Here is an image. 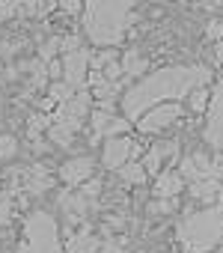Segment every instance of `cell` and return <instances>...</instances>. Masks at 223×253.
<instances>
[{"mask_svg":"<svg viewBox=\"0 0 223 253\" xmlns=\"http://www.w3.org/2000/svg\"><path fill=\"white\" fill-rule=\"evenodd\" d=\"M140 164H143V170H146L149 176H158V173H161V164H164V155L158 152V146H152V149L143 155V161H140Z\"/></svg>","mask_w":223,"mask_h":253,"instance_id":"obj_17","label":"cell"},{"mask_svg":"<svg viewBox=\"0 0 223 253\" xmlns=\"http://www.w3.org/2000/svg\"><path fill=\"white\" fill-rule=\"evenodd\" d=\"M119 176H122L128 185H143L149 173L143 170V164H140V161H125V164L119 167Z\"/></svg>","mask_w":223,"mask_h":253,"instance_id":"obj_15","label":"cell"},{"mask_svg":"<svg viewBox=\"0 0 223 253\" xmlns=\"http://www.w3.org/2000/svg\"><path fill=\"white\" fill-rule=\"evenodd\" d=\"M179 241L190 250V253H205L211 250L220 235H223V203L202 209L199 214H190L179 223Z\"/></svg>","mask_w":223,"mask_h":253,"instance_id":"obj_3","label":"cell"},{"mask_svg":"<svg viewBox=\"0 0 223 253\" xmlns=\"http://www.w3.org/2000/svg\"><path fill=\"white\" fill-rule=\"evenodd\" d=\"M179 173H182V179H185V182H196V179H202V176H199V167H196V161H193V155L182 158Z\"/></svg>","mask_w":223,"mask_h":253,"instance_id":"obj_20","label":"cell"},{"mask_svg":"<svg viewBox=\"0 0 223 253\" xmlns=\"http://www.w3.org/2000/svg\"><path fill=\"white\" fill-rule=\"evenodd\" d=\"M3 197H6V194H3V191H0V200H3Z\"/></svg>","mask_w":223,"mask_h":253,"instance_id":"obj_36","label":"cell"},{"mask_svg":"<svg viewBox=\"0 0 223 253\" xmlns=\"http://www.w3.org/2000/svg\"><path fill=\"white\" fill-rule=\"evenodd\" d=\"M60 6L69 12V15H77L83 9V0H60Z\"/></svg>","mask_w":223,"mask_h":253,"instance_id":"obj_28","label":"cell"},{"mask_svg":"<svg viewBox=\"0 0 223 253\" xmlns=\"http://www.w3.org/2000/svg\"><path fill=\"white\" fill-rule=\"evenodd\" d=\"M48 75H51V78H60V75H63V60H51V63H48Z\"/></svg>","mask_w":223,"mask_h":253,"instance_id":"obj_32","label":"cell"},{"mask_svg":"<svg viewBox=\"0 0 223 253\" xmlns=\"http://www.w3.org/2000/svg\"><path fill=\"white\" fill-rule=\"evenodd\" d=\"M202 84H208V69L202 66H170L155 75H146L143 81L128 86V92L122 95V116L128 122H137L149 107L164 104L170 98L179 101Z\"/></svg>","mask_w":223,"mask_h":253,"instance_id":"obj_1","label":"cell"},{"mask_svg":"<svg viewBox=\"0 0 223 253\" xmlns=\"http://www.w3.org/2000/svg\"><path fill=\"white\" fill-rule=\"evenodd\" d=\"M18 48H21V42H18V39H12V42L6 39L3 45H0V57H3V60H9V57H15V51H18Z\"/></svg>","mask_w":223,"mask_h":253,"instance_id":"obj_26","label":"cell"},{"mask_svg":"<svg viewBox=\"0 0 223 253\" xmlns=\"http://www.w3.org/2000/svg\"><path fill=\"white\" fill-rule=\"evenodd\" d=\"M205 140L217 149H223V81L211 98V113H208V128H205Z\"/></svg>","mask_w":223,"mask_h":253,"instance_id":"obj_10","label":"cell"},{"mask_svg":"<svg viewBox=\"0 0 223 253\" xmlns=\"http://www.w3.org/2000/svg\"><path fill=\"white\" fill-rule=\"evenodd\" d=\"M146 69H149V63L137 54V51H125L122 54V72L134 81V78H140V75H146Z\"/></svg>","mask_w":223,"mask_h":253,"instance_id":"obj_14","label":"cell"},{"mask_svg":"<svg viewBox=\"0 0 223 253\" xmlns=\"http://www.w3.org/2000/svg\"><path fill=\"white\" fill-rule=\"evenodd\" d=\"M208 98H211V92H208V89H199V86H196V89H190V110H196V113H199V110H205V107H208Z\"/></svg>","mask_w":223,"mask_h":253,"instance_id":"obj_21","label":"cell"},{"mask_svg":"<svg viewBox=\"0 0 223 253\" xmlns=\"http://www.w3.org/2000/svg\"><path fill=\"white\" fill-rule=\"evenodd\" d=\"M182 188H185V179L179 170H161L155 176V194L158 197H176Z\"/></svg>","mask_w":223,"mask_h":253,"instance_id":"obj_12","label":"cell"},{"mask_svg":"<svg viewBox=\"0 0 223 253\" xmlns=\"http://www.w3.org/2000/svg\"><path fill=\"white\" fill-rule=\"evenodd\" d=\"M24 235H27V241H30L39 253H51L54 247H60V244H57V238H60L57 220H54L48 211H33V214L27 217V223H24Z\"/></svg>","mask_w":223,"mask_h":253,"instance_id":"obj_4","label":"cell"},{"mask_svg":"<svg viewBox=\"0 0 223 253\" xmlns=\"http://www.w3.org/2000/svg\"><path fill=\"white\" fill-rule=\"evenodd\" d=\"M134 149H137V143L128 140L125 134H119V137H107V140H104V149H101V164H104L107 170H119L125 161H131Z\"/></svg>","mask_w":223,"mask_h":253,"instance_id":"obj_8","label":"cell"},{"mask_svg":"<svg viewBox=\"0 0 223 253\" xmlns=\"http://www.w3.org/2000/svg\"><path fill=\"white\" fill-rule=\"evenodd\" d=\"M15 253H39V250H36V247H33L30 241H21V244L15 247Z\"/></svg>","mask_w":223,"mask_h":253,"instance_id":"obj_33","label":"cell"},{"mask_svg":"<svg viewBox=\"0 0 223 253\" xmlns=\"http://www.w3.org/2000/svg\"><path fill=\"white\" fill-rule=\"evenodd\" d=\"M89 122H92V134L95 137H119V134H125L128 131V119L125 116H116L113 113V107H98V110H92L89 113Z\"/></svg>","mask_w":223,"mask_h":253,"instance_id":"obj_6","label":"cell"},{"mask_svg":"<svg viewBox=\"0 0 223 253\" xmlns=\"http://www.w3.org/2000/svg\"><path fill=\"white\" fill-rule=\"evenodd\" d=\"M18 155V140L12 134H0V161H9Z\"/></svg>","mask_w":223,"mask_h":253,"instance_id":"obj_19","label":"cell"},{"mask_svg":"<svg viewBox=\"0 0 223 253\" xmlns=\"http://www.w3.org/2000/svg\"><path fill=\"white\" fill-rule=\"evenodd\" d=\"M179 119H182V104H179V101H164V104L149 107V110L137 119V128H140L143 134H158V131H164L167 125H173V122H179Z\"/></svg>","mask_w":223,"mask_h":253,"instance_id":"obj_5","label":"cell"},{"mask_svg":"<svg viewBox=\"0 0 223 253\" xmlns=\"http://www.w3.org/2000/svg\"><path fill=\"white\" fill-rule=\"evenodd\" d=\"M3 235H6V229H3V223H0V238H3Z\"/></svg>","mask_w":223,"mask_h":253,"instance_id":"obj_35","label":"cell"},{"mask_svg":"<svg viewBox=\"0 0 223 253\" xmlns=\"http://www.w3.org/2000/svg\"><path fill=\"white\" fill-rule=\"evenodd\" d=\"M152 217L155 214H173L176 211V197H158L155 203H149V209H146Z\"/></svg>","mask_w":223,"mask_h":253,"instance_id":"obj_18","label":"cell"},{"mask_svg":"<svg viewBox=\"0 0 223 253\" xmlns=\"http://www.w3.org/2000/svg\"><path fill=\"white\" fill-rule=\"evenodd\" d=\"M77 48H80V36H66V39H60V51H63V54L77 51Z\"/></svg>","mask_w":223,"mask_h":253,"instance_id":"obj_27","label":"cell"},{"mask_svg":"<svg viewBox=\"0 0 223 253\" xmlns=\"http://www.w3.org/2000/svg\"><path fill=\"white\" fill-rule=\"evenodd\" d=\"M208 39H217V42L223 39V24L220 21H211L208 24Z\"/></svg>","mask_w":223,"mask_h":253,"instance_id":"obj_31","label":"cell"},{"mask_svg":"<svg viewBox=\"0 0 223 253\" xmlns=\"http://www.w3.org/2000/svg\"><path fill=\"white\" fill-rule=\"evenodd\" d=\"M122 250V241H101L98 244V253H119Z\"/></svg>","mask_w":223,"mask_h":253,"instance_id":"obj_29","label":"cell"},{"mask_svg":"<svg viewBox=\"0 0 223 253\" xmlns=\"http://www.w3.org/2000/svg\"><path fill=\"white\" fill-rule=\"evenodd\" d=\"M211 170H214V179L223 185V155H214V161H211Z\"/></svg>","mask_w":223,"mask_h":253,"instance_id":"obj_30","label":"cell"},{"mask_svg":"<svg viewBox=\"0 0 223 253\" xmlns=\"http://www.w3.org/2000/svg\"><path fill=\"white\" fill-rule=\"evenodd\" d=\"M21 12V0H0V18H15Z\"/></svg>","mask_w":223,"mask_h":253,"instance_id":"obj_23","label":"cell"},{"mask_svg":"<svg viewBox=\"0 0 223 253\" xmlns=\"http://www.w3.org/2000/svg\"><path fill=\"white\" fill-rule=\"evenodd\" d=\"M51 253H66V247H54V250H51Z\"/></svg>","mask_w":223,"mask_h":253,"instance_id":"obj_34","label":"cell"},{"mask_svg":"<svg viewBox=\"0 0 223 253\" xmlns=\"http://www.w3.org/2000/svg\"><path fill=\"white\" fill-rule=\"evenodd\" d=\"M74 134H77V131H74V128H69L66 122H57V119H54V122L48 125V140H51V143H57L60 149H69V146L74 143Z\"/></svg>","mask_w":223,"mask_h":253,"instance_id":"obj_13","label":"cell"},{"mask_svg":"<svg viewBox=\"0 0 223 253\" xmlns=\"http://www.w3.org/2000/svg\"><path fill=\"white\" fill-rule=\"evenodd\" d=\"M89 51L77 48L63 57V81L72 84L74 89H86V75H89Z\"/></svg>","mask_w":223,"mask_h":253,"instance_id":"obj_7","label":"cell"},{"mask_svg":"<svg viewBox=\"0 0 223 253\" xmlns=\"http://www.w3.org/2000/svg\"><path fill=\"white\" fill-rule=\"evenodd\" d=\"M57 173H60V179H63L69 188H80L86 179H92V176H95V161H92L89 155H77V158L66 161Z\"/></svg>","mask_w":223,"mask_h":253,"instance_id":"obj_9","label":"cell"},{"mask_svg":"<svg viewBox=\"0 0 223 253\" xmlns=\"http://www.w3.org/2000/svg\"><path fill=\"white\" fill-rule=\"evenodd\" d=\"M137 0H83V24L95 45H119L125 27L137 21Z\"/></svg>","mask_w":223,"mask_h":253,"instance_id":"obj_2","label":"cell"},{"mask_svg":"<svg viewBox=\"0 0 223 253\" xmlns=\"http://www.w3.org/2000/svg\"><path fill=\"white\" fill-rule=\"evenodd\" d=\"M77 191H80L83 197H89V200H98V194H101V182H98V179H86Z\"/></svg>","mask_w":223,"mask_h":253,"instance_id":"obj_25","label":"cell"},{"mask_svg":"<svg viewBox=\"0 0 223 253\" xmlns=\"http://www.w3.org/2000/svg\"><path fill=\"white\" fill-rule=\"evenodd\" d=\"M48 125H51V122H48L45 113H33V116H30V125H27V134L33 137V134H39V131H48Z\"/></svg>","mask_w":223,"mask_h":253,"instance_id":"obj_22","label":"cell"},{"mask_svg":"<svg viewBox=\"0 0 223 253\" xmlns=\"http://www.w3.org/2000/svg\"><path fill=\"white\" fill-rule=\"evenodd\" d=\"M98 244H101V241L89 232V223H80V229L69 235L66 253H98Z\"/></svg>","mask_w":223,"mask_h":253,"instance_id":"obj_11","label":"cell"},{"mask_svg":"<svg viewBox=\"0 0 223 253\" xmlns=\"http://www.w3.org/2000/svg\"><path fill=\"white\" fill-rule=\"evenodd\" d=\"M57 51H60V39H48V42L39 48V60H42V63H51V60L57 57Z\"/></svg>","mask_w":223,"mask_h":253,"instance_id":"obj_24","label":"cell"},{"mask_svg":"<svg viewBox=\"0 0 223 253\" xmlns=\"http://www.w3.org/2000/svg\"><path fill=\"white\" fill-rule=\"evenodd\" d=\"M72 95H74V86L66 84V81H54L51 89H48V98H54V104H63V101H69Z\"/></svg>","mask_w":223,"mask_h":253,"instance_id":"obj_16","label":"cell"}]
</instances>
